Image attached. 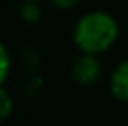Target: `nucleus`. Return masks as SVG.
I'll return each mask as SVG.
<instances>
[{
	"mask_svg": "<svg viewBox=\"0 0 128 126\" xmlns=\"http://www.w3.org/2000/svg\"><path fill=\"white\" fill-rule=\"evenodd\" d=\"M11 113H13V97L2 85V87H0V123L6 121Z\"/></svg>",
	"mask_w": 128,
	"mask_h": 126,
	"instance_id": "nucleus-6",
	"label": "nucleus"
},
{
	"mask_svg": "<svg viewBox=\"0 0 128 126\" xmlns=\"http://www.w3.org/2000/svg\"><path fill=\"white\" fill-rule=\"evenodd\" d=\"M10 71H11V56H10V52H8L6 45L0 43V87H2L4 82L8 80Z\"/></svg>",
	"mask_w": 128,
	"mask_h": 126,
	"instance_id": "nucleus-5",
	"label": "nucleus"
},
{
	"mask_svg": "<svg viewBox=\"0 0 128 126\" xmlns=\"http://www.w3.org/2000/svg\"><path fill=\"white\" fill-rule=\"evenodd\" d=\"M26 2H41V0H26Z\"/></svg>",
	"mask_w": 128,
	"mask_h": 126,
	"instance_id": "nucleus-8",
	"label": "nucleus"
},
{
	"mask_svg": "<svg viewBox=\"0 0 128 126\" xmlns=\"http://www.w3.org/2000/svg\"><path fill=\"white\" fill-rule=\"evenodd\" d=\"M39 2H26L24 0V4L20 6V9H19V17H20V20H24L26 24H35L39 19H41V9H39V6H37Z\"/></svg>",
	"mask_w": 128,
	"mask_h": 126,
	"instance_id": "nucleus-4",
	"label": "nucleus"
},
{
	"mask_svg": "<svg viewBox=\"0 0 128 126\" xmlns=\"http://www.w3.org/2000/svg\"><path fill=\"white\" fill-rule=\"evenodd\" d=\"M110 89H112L113 97L121 102H128V59L121 61L112 72V80H110Z\"/></svg>",
	"mask_w": 128,
	"mask_h": 126,
	"instance_id": "nucleus-3",
	"label": "nucleus"
},
{
	"mask_svg": "<svg viewBox=\"0 0 128 126\" xmlns=\"http://www.w3.org/2000/svg\"><path fill=\"white\" fill-rule=\"evenodd\" d=\"M100 72H102V67H100L98 56L95 54L80 52V56L72 63V80L78 85H84V87L93 85L100 78Z\"/></svg>",
	"mask_w": 128,
	"mask_h": 126,
	"instance_id": "nucleus-2",
	"label": "nucleus"
},
{
	"mask_svg": "<svg viewBox=\"0 0 128 126\" xmlns=\"http://www.w3.org/2000/svg\"><path fill=\"white\" fill-rule=\"evenodd\" d=\"M48 2H50L52 6L56 7V9L67 11V9H72V7H76L78 4L82 2V0H48Z\"/></svg>",
	"mask_w": 128,
	"mask_h": 126,
	"instance_id": "nucleus-7",
	"label": "nucleus"
},
{
	"mask_svg": "<svg viewBox=\"0 0 128 126\" xmlns=\"http://www.w3.org/2000/svg\"><path fill=\"white\" fill-rule=\"evenodd\" d=\"M119 37V24L108 11H89L76 20L72 41L76 48L86 54H102L115 45Z\"/></svg>",
	"mask_w": 128,
	"mask_h": 126,
	"instance_id": "nucleus-1",
	"label": "nucleus"
}]
</instances>
